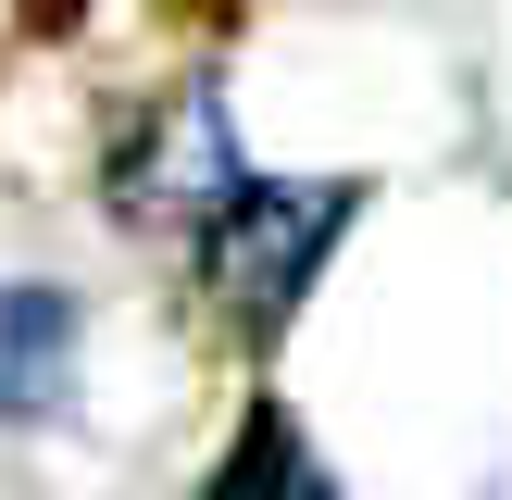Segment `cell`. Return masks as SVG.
<instances>
[{
	"mask_svg": "<svg viewBox=\"0 0 512 500\" xmlns=\"http://www.w3.org/2000/svg\"><path fill=\"white\" fill-rule=\"evenodd\" d=\"M350 213H363L350 175H238V200L200 225V288H213L225 338H250V350L288 338V313L313 300L325 250L350 238Z\"/></svg>",
	"mask_w": 512,
	"mask_h": 500,
	"instance_id": "6da1fadb",
	"label": "cell"
},
{
	"mask_svg": "<svg viewBox=\"0 0 512 500\" xmlns=\"http://www.w3.org/2000/svg\"><path fill=\"white\" fill-rule=\"evenodd\" d=\"M75 388V300L63 288H0V425L50 413Z\"/></svg>",
	"mask_w": 512,
	"mask_h": 500,
	"instance_id": "3957f363",
	"label": "cell"
},
{
	"mask_svg": "<svg viewBox=\"0 0 512 500\" xmlns=\"http://www.w3.org/2000/svg\"><path fill=\"white\" fill-rule=\"evenodd\" d=\"M200 500H338V475L313 463V438H300V413H250L238 425V450H225L213 475H200Z\"/></svg>",
	"mask_w": 512,
	"mask_h": 500,
	"instance_id": "277c9868",
	"label": "cell"
},
{
	"mask_svg": "<svg viewBox=\"0 0 512 500\" xmlns=\"http://www.w3.org/2000/svg\"><path fill=\"white\" fill-rule=\"evenodd\" d=\"M238 125H225L213 88H163L138 125L113 138V213L138 238H200V225L238 200Z\"/></svg>",
	"mask_w": 512,
	"mask_h": 500,
	"instance_id": "7a4b0ae2",
	"label": "cell"
},
{
	"mask_svg": "<svg viewBox=\"0 0 512 500\" xmlns=\"http://www.w3.org/2000/svg\"><path fill=\"white\" fill-rule=\"evenodd\" d=\"M75 13H88V0H25V25H75Z\"/></svg>",
	"mask_w": 512,
	"mask_h": 500,
	"instance_id": "5b68a950",
	"label": "cell"
}]
</instances>
